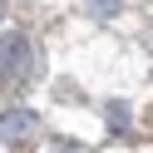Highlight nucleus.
I'll return each instance as SVG.
<instances>
[{
    "label": "nucleus",
    "instance_id": "1",
    "mask_svg": "<svg viewBox=\"0 0 153 153\" xmlns=\"http://www.w3.org/2000/svg\"><path fill=\"white\" fill-rule=\"evenodd\" d=\"M30 74V40L25 35H0V84H15Z\"/></svg>",
    "mask_w": 153,
    "mask_h": 153
},
{
    "label": "nucleus",
    "instance_id": "2",
    "mask_svg": "<svg viewBox=\"0 0 153 153\" xmlns=\"http://www.w3.org/2000/svg\"><path fill=\"white\" fill-rule=\"evenodd\" d=\"M35 123H40V119H35L30 109H5V114H0V138L15 143V138H25V133H35Z\"/></svg>",
    "mask_w": 153,
    "mask_h": 153
},
{
    "label": "nucleus",
    "instance_id": "3",
    "mask_svg": "<svg viewBox=\"0 0 153 153\" xmlns=\"http://www.w3.org/2000/svg\"><path fill=\"white\" fill-rule=\"evenodd\" d=\"M89 5H94L99 15H119V5H123V0H89Z\"/></svg>",
    "mask_w": 153,
    "mask_h": 153
}]
</instances>
